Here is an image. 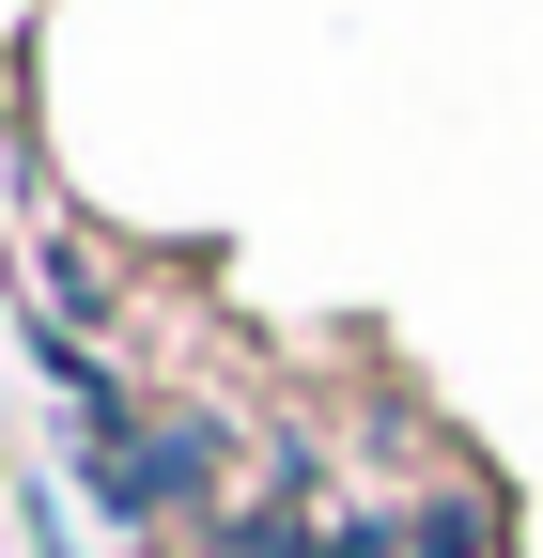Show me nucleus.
I'll return each mask as SVG.
<instances>
[{
    "label": "nucleus",
    "instance_id": "1",
    "mask_svg": "<svg viewBox=\"0 0 543 558\" xmlns=\"http://www.w3.org/2000/svg\"><path fill=\"white\" fill-rule=\"evenodd\" d=\"M403 558H497V512L482 497H420L403 512Z\"/></svg>",
    "mask_w": 543,
    "mask_h": 558
},
{
    "label": "nucleus",
    "instance_id": "2",
    "mask_svg": "<svg viewBox=\"0 0 543 558\" xmlns=\"http://www.w3.org/2000/svg\"><path fill=\"white\" fill-rule=\"evenodd\" d=\"M218 558H326V527H311L295 497H264V512H233V527H218Z\"/></svg>",
    "mask_w": 543,
    "mask_h": 558
},
{
    "label": "nucleus",
    "instance_id": "3",
    "mask_svg": "<svg viewBox=\"0 0 543 558\" xmlns=\"http://www.w3.org/2000/svg\"><path fill=\"white\" fill-rule=\"evenodd\" d=\"M326 558H403V512H326Z\"/></svg>",
    "mask_w": 543,
    "mask_h": 558
}]
</instances>
